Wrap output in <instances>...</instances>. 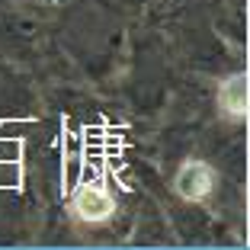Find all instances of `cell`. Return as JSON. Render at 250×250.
I'll list each match as a JSON object with an SVG mask.
<instances>
[{
    "mask_svg": "<svg viewBox=\"0 0 250 250\" xmlns=\"http://www.w3.org/2000/svg\"><path fill=\"white\" fill-rule=\"evenodd\" d=\"M71 215L81 225H106L116 215V196L100 180H83L71 192Z\"/></svg>",
    "mask_w": 250,
    "mask_h": 250,
    "instance_id": "cell-1",
    "label": "cell"
},
{
    "mask_svg": "<svg viewBox=\"0 0 250 250\" xmlns=\"http://www.w3.org/2000/svg\"><path fill=\"white\" fill-rule=\"evenodd\" d=\"M218 186V173L208 161L202 157H189L180 164V170L173 173V192L183 202H208Z\"/></svg>",
    "mask_w": 250,
    "mask_h": 250,
    "instance_id": "cell-2",
    "label": "cell"
},
{
    "mask_svg": "<svg viewBox=\"0 0 250 250\" xmlns=\"http://www.w3.org/2000/svg\"><path fill=\"white\" fill-rule=\"evenodd\" d=\"M218 112L228 122H247V74H228L218 83Z\"/></svg>",
    "mask_w": 250,
    "mask_h": 250,
    "instance_id": "cell-3",
    "label": "cell"
}]
</instances>
